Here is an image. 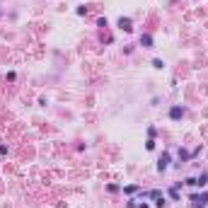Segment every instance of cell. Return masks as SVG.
Here are the masks:
<instances>
[{
	"label": "cell",
	"mask_w": 208,
	"mask_h": 208,
	"mask_svg": "<svg viewBox=\"0 0 208 208\" xmlns=\"http://www.w3.org/2000/svg\"><path fill=\"white\" fill-rule=\"evenodd\" d=\"M170 196H172L174 201H179V191H177V189H170Z\"/></svg>",
	"instance_id": "9"
},
{
	"label": "cell",
	"mask_w": 208,
	"mask_h": 208,
	"mask_svg": "<svg viewBox=\"0 0 208 208\" xmlns=\"http://www.w3.org/2000/svg\"><path fill=\"white\" fill-rule=\"evenodd\" d=\"M153 65H155V68H165V63L160 61V58H155V61H153Z\"/></svg>",
	"instance_id": "12"
},
{
	"label": "cell",
	"mask_w": 208,
	"mask_h": 208,
	"mask_svg": "<svg viewBox=\"0 0 208 208\" xmlns=\"http://www.w3.org/2000/svg\"><path fill=\"white\" fill-rule=\"evenodd\" d=\"M167 165H170V153H162L160 157H157V170L165 172V170H167Z\"/></svg>",
	"instance_id": "2"
},
{
	"label": "cell",
	"mask_w": 208,
	"mask_h": 208,
	"mask_svg": "<svg viewBox=\"0 0 208 208\" xmlns=\"http://www.w3.org/2000/svg\"><path fill=\"white\" fill-rule=\"evenodd\" d=\"M119 27L124 29V32H131V29H133V22H131V17H119Z\"/></svg>",
	"instance_id": "3"
},
{
	"label": "cell",
	"mask_w": 208,
	"mask_h": 208,
	"mask_svg": "<svg viewBox=\"0 0 208 208\" xmlns=\"http://www.w3.org/2000/svg\"><path fill=\"white\" fill-rule=\"evenodd\" d=\"M124 191H126V194H136V191H138V186H136V184H128V186H126Z\"/></svg>",
	"instance_id": "7"
},
{
	"label": "cell",
	"mask_w": 208,
	"mask_h": 208,
	"mask_svg": "<svg viewBox=\"0 0 208 208\" xmlns=\"http://www.w3.org/2000/svg\"><path fill=\"white\" fill-rule=\"evenodd\" d=\"M184 116V109L179 107V104H174L172 109H170V119H174V121H177V119H181Z\"/></svg>",
	"instance_id": "4"
},
{
	"label": "cell",
	"mask_w": 208,
	"mask_h": 208,
	"mask_svg": "<svg viewBox=\"0 0 208 208\" xmlns=\"http://www.w3.org/2000/svg\"><path fill=\"white\" fill-rule=\"evenodd\" d=\"M179 157H181V160H189L191 155H189V153H186V150H179Z\"/></svg>",
	"instance_id": "11"
},
{
	"label": "cell",
	"mask_w": 208,
	"mask_h": 208,
	"mask_svg": "<svg viewBox=\"0 0 208 208\" xmlns=\"http://www.w3.org/2000/svg\"><path fill=\"white\" fill-rule=\"evenodd\" d=\"M145 148H148V150H155V138H148V143H145Z\"/></svg>",
	"instance_id": "8"
},
{
	"label": "cell",
	"mask_w": 208,
	"mask_h": 208,
	"mask_svg": "<svg viewBox=\"0 0 208 208\" xmlns=\"http://www.w3.org/2000/svg\"><path fill=\"white\" fill-rule=\"evenodd\" d=\"M206 184H208V174L201 172L199 177H196V186H206Z\"/></svg>",
	"instance_id": "6"
},
{
	"label": "cell",
	"mask_w": 208,
	"mask_h": 208,
	"mask_svg": "<svg viewBox=\"0 0 208 208\" xmlns=\"http://www.w3.org/2000/svg\"><path fill=\"white\" fill-rule=\"evenodd\" d=\"M191 201H194V208H206L208 194H194V196H191Z\"/></svg>",
	"instance_id": "1"
},
{
	"label": "cell",
	"mask_w": 208,
	"mask_h": 208,
	"mask_svg": "<svg viewBox=\"0 0 208 208\" xmlns=\"http://www.w3.org/2000/svg\"><path fill=\"white\" fill-rule=\"evenodd\" d=\"M140 44H143V48H153V36L150 34H140Z\"/></svg>",
	"instance_id": "5"
},
{
	"label": "cell",
	"mask_w": 208,
	"mask_h": 208,
	"mask_svg": "<svg viewBox=\"0 0 208 208\" xmlns=\"http://www.w3.org/2000/svg\"><path fill=\"white\" fill-rule=\"evenodd\" d=\"M155 206H157V208H165V196H160V199L155 201Z\"/></svg>",
	"instance_id": "10"
}]
</instances>
